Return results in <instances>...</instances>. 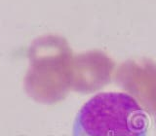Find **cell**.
Masks as SVG:
<instances>
[{
    "mask_svg": "<svg viewBox=\"0 0 156 136\" xmlns=\"http://www.w3.org/2000/svg\"><path fill=\"white\" fill-rule=\"evenodd\" d=\"M30 65L24 77V90L37 102L54 104L63 99L71 86L73 56L65 38L44 35L28 51Z\"/></svg>",
    "mask_w": 156,
    "mask_h": 136,
    "instance_id": "6da1fadb",
    "label": "cell"
},
{
    "mask_svg": "<svg viewBox=\"0 0 156 136\" xmlns=\"http://www.w3.org/2000/svg\"><path fill=\"white\" fill-rule=\"evenodd\" d=\"M147 127V117L134 97L101 92L78 112L72 136H146Z\"/></svg>",
    "mask_w": 156,
    "mask_h": 136,
    "instance_id": "7a4b0ae2",
    "label": "cell"
},
{
    "mask_svg": "<svg viewBox=\"0 0 156 136\" xmlns=\"http://www.w3.org/2000/svg\"><path fill=\"white\" fill-rule=\"evenodd\" d=\"M112 62L101 52H88L73 57L71 86L82 91L100 86L109 77Z\"/></svg>",
    "mask_w": 156,
    "mask_h": 136,
    "instance_id": "3957f363",
    "label": "cell"
}]
</instances>
